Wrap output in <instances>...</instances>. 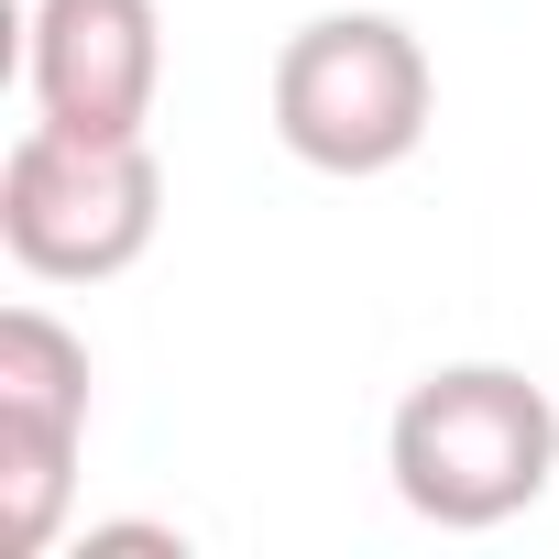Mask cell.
<instances>
[{
    "mask_svg": "<svg viewBox=\"0 0 559 559\" xmlns=\"http://www.w3.org/2000/svg\"><path fill=\"white\" fill-rule=\"evenodd\" d=\"M88 548H187L176 526H88Z\"/></svg>",
    "mask_w": 559,
    "mask_h": 559,
    "instance_id": "obj_7",
    "label": "cell"
},
{
    "mask_svg": "<svg viewBox=\"0 0 559 559\" xmlns=\"http://www.w3.org/2000/svg\"><path fill=\"white\" fill-rule=\"evenodd\" d=\"M384 472H395V504L450 537L515 526L559 483V406L515 362H439L395 395Z\"/></svg>",
    "mask_w": 559,
    "mask_h": 559,
    "instance_id": "obj_1",
    "label": "cell"
},
{
    "mask_svg": "<svg viewBox=\"0 0 559 559\" xmlns=\"http://www.w3.org/2000/svg\"><path fill=\"white\" fill-rule=\"evenodd\" d=\"M0 406L88 428V341L56 308H0Z\"/></svg>",
    "mask_w": 559,
    "mask_h": 559,
    "instance_id": "obj_6",
    "label": "cell"
},
{
    "mask_svg": "<svg viewBox=\"0 0 559 559\" xmlns=\"http://www.w3.org/2000/svg\"><path fill=\"white\" fill-rule=\"evenodd\" d=\"M439 121V67L395 12H319L274 45V143L308 176H395Z\"/></svg>",
    "mask_w": 559,
    "mask_h": 559,
    "instance_id": "obj_2",
    "label": "cell"
},
{
    "mask_svg": "<svg viewBox=\"0 0 559 559\" xmlns=\"http://www.w3.org/2000/svg\"><path fill=\"white\" fill-rule=\"evenodd\" d=\"M165 230V165L154 132L99 143V132H56L34 121L0 154V241L34 286H110L132 274Z\"/></svg>",
    "mask_w": 559,
    "mask_h": 559,
    "instance_id": "obj_3",
    "label": "cell"
},
{
    "mask_svg": "<svg viewBox=\"0 0 559 559\" xmlns=\"http://www.w3.org/2000/svg\"><path fill=\"white\" fill-rule=\"evenodd\" d=\"M78 450H88V428L0 406V548H12V559H45L56 548L67 493H78Z\"/></svg>",
    "mask_w": 559,
    "mask_h": 559,
    "instance_id": "obj_5",
    "label": "cell"
},
{
    "mask_svg": "<svg viewBox=\"0 0 559 559\" xmlns=\"http://www.w3.org/2000/svg\"><path fill=\"white\" fill-rule=\"evenodd\" d=\"M23 88H34V121H56V132H99V143L154 132L165 12H154V0H34Z\"/></svg>",
    "mask_w": 559,
    "mask_h": 559,
    "instance_id": "obj_4",
    "label": "cell"
}]
</instances>
